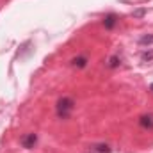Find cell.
I'll return each instance as SVG.
<instances>
[{
    "label": "cell",
    "mask_w": 153,
    "mask_h": 153,
    "mask_svg": "<svg viewBox=\"0 0 153 153\" xmlns=\"http://www.w3.org/2000/svg\"><path fill=\"white\" fill-rule=\"evenodd\" d=\"M71 64H73V66H76V68H85V64H87V57H85V55L75 57V59L71 61Z\"/></svg>",
    "instance_id": "8992f818"
},
{
    "label": "cell",
    "mask_w": 153,
    "mask_h": 153,
    "mask_svg": "<svg viewBox=\"0 0 153 153\" xmlns=\"http://www.w3.org/2000/svg\"><path fill=\"white\" fill-rule=\"evenodd\" d=\"M139 125L143 128H153V114H148V116H143L139 119Z\"/></svg>",
    "instance_id": "277c9868"
},
{
    "label": "cell",
    "mask_w": 153,
    "mask_h": 153,
    "mask_svg": "<svg viewBox=\"0 0 153 153\" xmlns=\"http://www.w3.org/2000/svg\"><path fill=\"white\" fill-rule=\"evenodd\" d=\"M150 91H152V93H153V84H152V85H150Z\"/></svg>",
    "instance_id": "8fae6325"
},
{
    "label": "cell",
    "mask_w": 153,
    "mask_h": 153,
    "mask_svg": "<svg viewBox=\"0 0 153 153\" xmlns=\"http://www.w3.org/2000/svg\"><path fill=\"white\" fill-rule=\"evenodd\" d=\"M36 143H38V135H36V134H29V135H25V137L22 139V144H23V148H27V150H32V148L36 146Z\"/></svg>",
    "instance_id": "7a4b0ae2"
},
{
    "label": "cell",
    "mask_w": 153,
    "mask_h": 153,
    "mask_svg": "<svg viewBox=\"0 0 153 153\" xmlns=\"http://www.w3.org/2000/svg\"><path fill=\"white\" fill-rule=\"evenodd\" d=\"M153 59V52H144L143 53V61H152Z\"/></svg>",
    "instance_id": "9c48e42d"
},
{
    "label": "cell",
    "mask_w": 153,
    "mask_h": 153,
    "mask_svg": "<svg viewBox=\"0 0 153 153\" xmlns=\"http://www.w3.org/2000/svg\"><path fill=\"white\" fill-rule=\"evenodd\" d=\"M144 9H137V11H134V18H141V16H144Z\"/></svg>",
    "instance_id": "30bf717a"
},
{
    "label": "cell",
    "mask_w": 153,
    "mask_h": 153,
    "mask_svg": "<svg viewBox=\"0 0 153 153\" xmlns=\"http://www.w3.org/2000/svg\"><path fill=\"white\" fill-rule=\"evenodd\" d=\"M116 23H117V16H116V14H107V16H105V20H103L105 29H114Z\"/></svg>",
    "instance_id": "5b68a950"
},
{
    "label": "cell",
    "mask_w": 153,
    "mask_h": 153,
    "mask_svg": "<svg viewBox=\"0 0 153 153\" xmlns=\"http://www.w3.org/2000/svg\"><path fill=\"white\" fill-rule=\"evenodd\" d=\"M89 153H111V146L105 143H96L89 146Z\"/></svg>",
    "instance_id": "3957f363"
},
{
    "label": "cell",
    "mask_w": 153,
    "mask_h": 153,
    "mask_svg": "<svg viewBox=\"0 0 153 153\" xmlns=\"http://www.w3.org/2000/svg\"><path fill=\"white\" fill-rule=\"evenodd\" d=\"M119 64H121V59H119L117 55H114V57L109 59V64H107V66H109V68H117Z\"/></svg>",
    "instance_id": "ba28073f"
},
{
    "label": "cell",
    "mask_w": 153,
    "mask_h": 153,
    "mask_svg": "<svg viewBox=\"0 0 153 153\" xmlns=\"http://www.w3.org/2000/svg\"><path fill=\"white\" fill-rule=\"evenodd\" d=\"M139 45H143V46H150V45H153V34L143 36V38L139 39Z\"/></svg>",
    "instance_id": "52a82bcc"
},
{
    "label": "cell",
    "mask_w": 153,
    "mask_h": 153,
    "mask_svg": "<svg viewBox=\"0 0 153 153\" xmlns=\"http://www.w3.org/2000/svg\"><path fill=\"white\" fill-rule=\"evenodd\" d=\"M57 116L61 117V119H66V117H70V114L73 112V109H75V102L70 98V96H62L59 102H57Z\"/></svg>",
    "instance_id": "6da1fadb"
}]
</instances>
